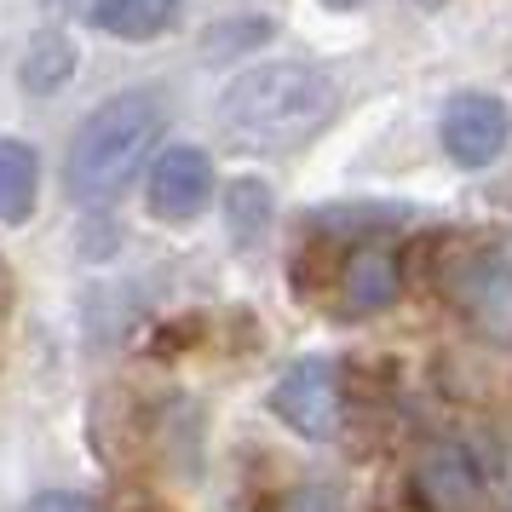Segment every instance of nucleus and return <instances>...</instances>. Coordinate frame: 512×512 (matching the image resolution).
<instances>
[{
	"mask_svg": "<svg viewBox=\"0 0 512 512\" xmlns=\"http://www.w3.org/2000/svg\"><path fill=\"white\" fill-rule=\"evenodd\" d=\"M277 512H346V501H340V489H328V484H300L277 501Z\"/></svg>",
	"mask_w": 512,
	"mask_h": 512,
	"instance_id": "obj_14",
	"label": "nucleus"
},
{
	"mask_svg": "<svg viewBox=\"0 0 512 512\" xmlns=\"http://www.w3.org/2000/svg\"><path fill=\"white\" fill-rule=\"evenodd\" d=\"M507 133H512L507 104L489 98V93L449 98V110H443V121H438L443 150H449V162H461V167H489L495 156H501Z\"/></svg>",
	"mask_w": 512,
	"mask_h": 512,
	"instance_id": "obj_5",
	"label": "nucleus"
},
{
	"mask_svg": "<svg viewBox=\"0 0 512 512\" xmlns=\"http://www.w3.org/2000/svg\"><path fill=\"white\" fill-rule=\"evenodd\" d=\"M271 409H277L300 438L323 443L340 432V415H346V392H340V363L328 357H300L294 369L277 380L271 392Z\"/></svg>",
	"mask_w": 512,
	"mask_h": 512,
	"instance_id": "obj_4",
	"label": "nucleus"
},
{
	"mask_svg": "<svg viewBox=\"0 0 512 512\" xmlns=\"http://www.w3.org/2000/svg\"><path fill=\"white\" fill-rule=\"evenodd\" d=\"M225 225H231V236L242 248H254L259 236L271 231V190H265V179H236L225 190Z\"/></svg>",
	"mask_w": 512,
	"mask_h": 512,
	"instance_id": "obj_12",
	"label": "nucleus"
},
{
	"mask_svg": "<svg viewBox=\"0 0 512 512\" xmlns=\"http://www.w3.org/2000/svg\"><path fill=\"white\" fill-rule=\"evenodd\" d=\"M403 294V265L386 242H363L351 248L340 277H334V311L340 317H374V311H392Z\"/></svg>",
	"mask_w": 512,
	"mask_h": 512,
	"instance_id": "obj_7",
	"label": "nucleus"
},
{
	"mask_svg": "<svg viewBox=\"0 0 512 512\" xmlns=\"http://www.w3.org/2000/svg\"><path fill=\"white\" fill-rule=\"evenodd\" d=\"M409 507L415 512H478L484 501V466L472 461V449L455 438L426 443L409 461Z\"/></svg>",
	"mask_w": 512,
	"mask_h": 512,
	"instance_id": "obj_3",
	"label": "nucleus"
},
{
	"mask_svg": "<svg viewBox=\"0 0 512 512\" xmlns=\"http://www.w3.org/2000/svg\"><path fill=\"white\" fill-rule=\"evenodd\" d=\"M93 29L121 41H156L162 29L179 24V0H93Z\"/></svg>",
	"mask_w": 512,
	"mask_h": 512,
	"instance_id": "obj_9",
	"label": "nucleus"
},
{
	"mask_svg": "<svg viewBox=\"0 0 512 512\" xmlns=\"http://www.w3.org/2000/svg\"><path fill=\"white\" fill-rule=\"evenodd\" d=\"M328 6H340V12H351V6H357V0H328Z\"/></svg>",
	"mask_w": 512,
	"mask_h": 512,
	"instance_id": "obj_16",
	"label": "nucleus"
},
{
	"mask_svg": "<svg viewBox=\"0 0 512 512\" xmlns=\"http://www.w3.org/2000/svg\"><path fill=\"white\" fill-rule=\"evenodd\" d=\"M29 512H93L87 495H75V489H47V495H35Z\"/></svg>",
	"mask_w": 512,
	"mask_h": 512,
	"instance_id": "obj_15",
	"label": "nucleus"
},
{
	"mask_svg": "<svg viewBox=\"0 0 512 512\" xmlns=\"http://www.w3.org/2000/svg\"><path fill=\"white\" fill-rule=\"evenodd\" d=\"M507 259L495 254V248H461V259L443 271V288L461 300V311H472V317H484V323H495L501 317V305H507Z\"/></svg>",
	"mask_w": 512,
	"mask_h": 512,
	"instance_id": "obj_8",
	"label": "nucleus"
},
{
	"mask_svg": "<svg viewBox=\"0 0 512 512\" xmlns=\"http://www.w3.org/2000/svg\"><path fill=\"white\" fill-rule=\"evenodd\" d=\"M213 202V162L208 150H196V144H173L156 156L150 167V213L156 219H173V225H185L196 213Z\"/></svg>",
	"mask_w": 512,
	"mask_h": 512,
	"instance_id": "obj_6",
	"label": "nucleus"
},
{
	"mask_svg": "<svg viewBox=\"0 0 512 512\" xmlns=\"http://www.w3.org/2000/svg\"><path fill=\"white\" fill-rule=\"evenodd\" d=\"M41 190V156L24 139H0V225H24Z\"/></svg>",
	"mask_w": 512,
	"mask_h": 512,
	"instance_id": "obj_10",
	"label": "nucleus"
},
{
	"mask_svg": "<svg viewBox=\"0 0 512 512\" xmlns=\"http://www.w3.org/2000/svg\"><path fill=\"white\" fill-rule=\"evenodd\" d=\"M277 29H271V18H225V24H213L208 35H202V58L208 64H219V58H236V52H254V47H265Z\"/></svg>",
	"mask_w": 512,
	"mask_h": 512,
	"instance_id": "obj_13",
	"label": "nucleus"
},
{
	"mask_svg": "<svg viewBox=\"0 0 512 512\" xmlns=\"http://www.w3.org/2000/svg\"><path fill=\"white\" fill-rule=\"evenodd\" d=\"M334 116V81L317 64L282 58L236 75L219 98V127L242 150H300Z\"/></svg>",
	"mask_w": 512,
	"mask_h": 512,
	"instance_id": "obj_1",
	"label": "nucleus"
},
{
	"mask_svg": "<svg viewBox=\"0 0 512 512\" xmlns=\"http://www.w3.org/2000/svg\"><path fill=\"white\" fill-rule=\"evenodd\" d=\"M156 133H162V104H156V93L104 98L70 139V162H64L70 196L75 202H104V196H116V190L139 173L144 150L156 144Z\"/></svg>",
	"mask_w": 512,
	"mask_h": 512,
	"instance_id": "obj_2",
	"label": "nucleus"
},
{
	"mask_svg": "<svg viewBox=\"0 0 512 512\" xmlns=\"http://www.w3.org/2000/svg\"><path fill=\"white\" fill-rule=\"evenodd\" d=\"M75 75V47L70 35H58V29H47V35H35L24 52V87L29 93H52V87H64Z\"/></svg>",
	"mask_w": 512,
	"mask_h": 512,
	"instance_id": "obj_11",
	"label": "nucleus"
},
{
	"mask_svg": "<svg viewBox=\"0 0 512 512\" xmlns=\"http://www.w3.org/2000/svg\"><path fill=\"white\" fill-rule=\"evenodd\" d=\"M507 512H512V495H507Z\"/></svg>",
	"mask_w": 512,
	"mask_h": 512,
	"instance_id": "obj_17",
	"label": "nucleus"
}]
</instances>
